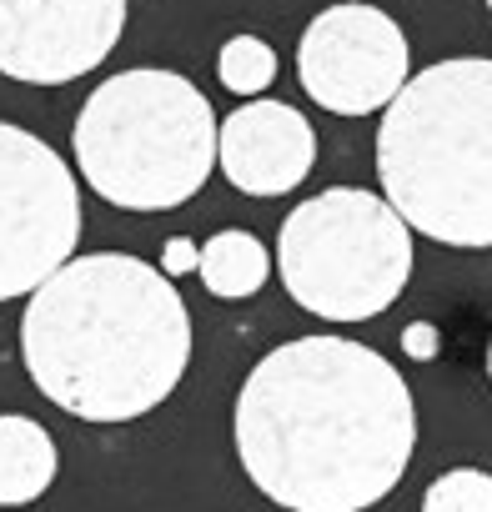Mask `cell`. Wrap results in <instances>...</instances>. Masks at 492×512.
<instances>
[{"label": "cell", "instance_id": "obj_1", "mask_svg": "<svg viewBox=\"0 0 492 512\" xmlns=\"http://www.w3.org/2000/svg\"><path fill=\"white\" fill-rule=\"evenodd\" d=\"M246 477L287 512H362L382 502L417 447L402 372L352 337H297L246 372L231 412Z\"/></svg>", "mask_w": 492, "mask_h": 512}, {"label": "cell", "instance_id": "obj_2", "mask_svg": "<svg viewBox=\"0 0 492 512\" xmlns=\"http://www.w3.org/2000/svg\"><path fill=\"white\" fill-rule=\"evenodd\" d=\"M21 357L46 402L81 422L156 412L191 367V312L171 277L141 256L96 251L26 302Z\"/></svg>", "mask_w": 492, "mask_h": 512}, {"label": "cell", "instance_id": "obj_3", "mask_svg": "<svg viewBox=\"0 0 492 512\" xmlns=\"http://www.w3.org/2000/svg\"><path fill=\"white\" fill-rule=\"evenodd\" d=\"M377 176L392 211L457 251L492 246V61L417 71L382 111Z\"/></svg>", "mask_w": 492, "mask_h": 512}, {"label": "cell", "instance_id": "obj_4", "mask_svg": "<svg viewBox=\"0 0 492 512\" xmlns=\"http://www.w3.org/2000/svg\"><path fill=\"white\" fill-rule=\"evenodd\" d=\"M216 111L181 76L136 66L101 81L71 131L76 171L121 211H171L216 171Z\"/></svg>", "mask_w": 492, "mask_h": 512}, {"label": "cell", "instance_id": "obj_5", "mask_svg": "<svg viewBox=\"0 0 492 512\" xmlns=\"http://www.w3.org/2000/svg\"><path fill=\"white\" fill-rule=\"evenodd\" d=\"M277 272L322 322L382 317L412 282V226L377 191L327 186L282 221Z\"/></svg>", "mask_w": 492, "mask_h": 512}, {"label": "cell", "instance_id": "obj_6", "mask_svg": "<svg viewBox=\"0 0 492 512\" xmlns=\"http://www.w3.org/2000/svg\"><path fill=\"white\" fill-rule=\"evenodd\" d=\"M81 241L76 171L41 136L0 121V302L41 292Z\"/></svg>", "mask_w": 492, "mask_h": 512}, {"label": "cell", "instance_id": "obj_7", "mask_svg": "<svg viewBox=\"0 0 492 512\" xmlns=\"http://www.w3.org/2000/svg\"><path fill=\"white\" fill-rule=\"evenodd\" d=\"M407 36L402 26L367 6V0H342V6H327L322 16L307 21L302 46H297V76L302 91L332 111V116H372L387 111L407 76Z\"/></svg>", "mask_w": 492, "mask_h": 512}, {"label": "cell", "instance_id": "obj_8", "mask_svg": "<svg viewBox=\"0 0 492 512\" xmlns=\"http://www.w3.org/2000/svg\"><path fill=\"white\" fill-rule=\"evenodd\" d=\"M131 0H0V76L26 86H66L96 71Z\"/></svg>", "mask_w": 492, "mask_h": 512}, {"label": "cell", "instance_id": "obj_9", "mask_svg": "<svg viewBox=\"0 0 492 512\" xmlns=\"http://www.w3.org/2000/svg\"><path fill=\"white\" fill-rule=\"evenodd\" d=\"M317 161V131L312 121L287 101H246L221 121L216 136V166L241 196H282L297 191L312 176Z\"/></svg>", "mask_w": 492, "mask_h": 512}, {"label": "cell", "instance_id": "obj_10", "mask_svg": "<svg viewBox=\"0 0 492 512\" xmlns=\"http://www.w3.org/2000/svg\"><path fill=\"white\" fill-rule=\"evenodd\" d=\"M61 452L31 417H0V507H31L51 492Z\"/></svg>", "mask_w": 492, "mask_h": 512}, {"label": "cell", "instance_id": "obj_11", "mask_svg": "<svg viewBox=\"0 0 492 512\" xmlns=\"http://www.w3.org/2000/svg\"><path fill=\"white\" fill-rule=\"evenodd\" d=\"M272 277V251L252 236V231H216L201 246V282L211 297L221 302H246L257 297Z\"/></svg>", "mask_w": 492, "mask_h": 512}, {"label": "cell", "instance_id": "obj_12", "mask_svg": "<svg viewBox=\"0 0 492 512\" xmlns=\"http://www.w3.org/2000/svg\"><path fill=\"white\" fill-rule=\"evenodd\" d=\"M216 76H221L226 91L257 101L272 86V76H277V51L262 36H231L221 46V56H216Z\"/></svg>", "mask_w": 492, "mask_h": 512}, {"label": "cell", "instance_id": "obj_13", "mask_svg": "<svg viewBox=\"0 0 492 512\" xmlns=\"http://www.w3.org/2000/svg\"><path fill=\"white\" fill-rule=\"evenodd\" d=\"M422 512H492V472L452 467L422 492Z\"/></svg>", "mask_w": 492, "mask_h": 512}, {"label": "cell", "instance_id": "obj_14", "mask_svg": "<svg viewBox=\"0 0 492 512\" xmlns=\"http://www.w3.org/2000/svg\"><path fill=\"white\" fill-rule=\"evenodd\" d=\"M161 272L166 277H186V272H201V246L191 236H171L161 246Z\"/></svg>", "mask_w": 492, "mask_h": 512}, {"label": "cell", "instance_id": "obj_15", "mask_svg": "<svg viewBox=\"0 0 492 512\" xmlns=\"http://www.w3.org/2000/svg\"><path fill=\"white\" fill-rule=\"evenodd\" d=\"M402 352H407L412 362H432V357L442 352V332H437L432 322H412V327L402 332Z\"/></svg>", "mask_w": 492, "mask_h": 512}, {"label": "cell", "instance_id": "obj_16", "mask_svg": "<svg viewBox=\"0 0 492 512\" xmlns=\"http://www.w3.org/2000/svg\"><path fill=\"white\" fill-rule=\"evenodd\" d=\"M487 377H492V342H487Z\"/></svg>", "mask_w": 492, "mask_h": 512}, {"label": "cell", "instance_id": "obj_17", "mask_svg": "<svg viewBox=\"0 0 492 512\" xmlns=\"http://www.w3.org/2000/svg\"><path fill=\"white\" fill-rule=\"evenodd\" d=\"M487 16H492V0H487Z\"/></svg>", "mask_w": 492, "mask_h": 512}]
</instances>
